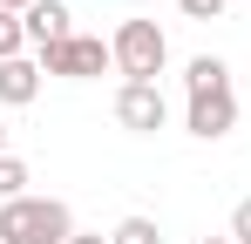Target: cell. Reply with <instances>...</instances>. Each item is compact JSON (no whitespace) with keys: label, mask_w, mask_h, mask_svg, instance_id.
<instances>
[{"label":"cell","mask_w":251,"mask_h":244,"mask_svg":"<svg viewBox=\"0 0 251 244\" xmlns=\"http://www.w3.org/2000/svg\"><path fill=\"white\" fill-rule=\"evenodd\" d=\"M109 54H116V75L123 81H156L163 61H170V34L156 21H123L109 34Z\"/></svg>","instance_id":"cell-2"},{"label":"cell","mask_w":251,"mask_h":244,"mask_svg":"<svg viewBox=\"0 0 251 244\" xmlns=\"http://www.w3.org/2000/svg\"><path fill=\"white\" fill-rule=\"evenodd\" d=\"M176 7H183V21H224L231 0H176Z\"/></svg>","instance_id":"cell-12"},{"label":"cell","mask_w":251,"mask_h":244,"mask_svg":"<svg viewBox=\"0 0 251 244\" xmlns=\"http://www.w3.org/2000/svg\"><path fill=\"white\" fill-rule=\"evenodd\" d=\"M116 122H123L129 136H156L170 122L163 88H156V81H123V88H116Z\"/></svg>","instance_id":"cell-4"},{"label":"cell","mask_w":251,"mask_h":244,"mask_svg":"<svg viewBox=\"0 0 251 244\" xmlns=\"http://www.w3.org/2000/svg\"><path fill=\"white\" fill-rule=\"evenodd\" d=\"M231 244H251V197L231 210Z\"/></svg>","instance_id":"cell-13"},{"label":"cell","mask_w":251,"mask_h":244,"mask_svg":"<svg viewBox=\"0 0 251 244\" xmlns=\"http://www.w3.org/2000/svg\"><path fill=\"white\" fill-rule=\"evenodd\" d=\"M183 129H190L197 143H224V136L238 129V95H231V88L190 95V109H183Z\"/></svg>","instance_id":"cell-5"},{"label":"cell","mask_w":251,"mask_h":244,"mask_svg":"<svg viewBox=\"0 0 251 244\" xmlns=\"http://www.w3.org/2000/svg\"><path fill=\"white\" fill-rule=\"evenodd\" d=\"M21 27H27V48L41 54V48H54V41L75 34V14H68V0H34V7L21 14Z\"/></svg>","instance_id":"cell-6"},{"label":"cell","mask_w":251,"mask_h":244,"mask_svg":"<svg viewBox=\"0 0 251 244\" xmlns=\"http://www.w3.org/2000/svg\"><path fill=\"white\" fill-rule=\"evenodd\" d=\"M204 244H231V238H204Z\"/></svg>","instance_id":"cell-17"},{"label":"cell","mask_w":251,"mask_h":244,"mask_svg":"<svg viewBox=\"0 0 251 244\" xmlns=\"http://www.w3.org/2000/svg\"><path fill=\"white\" fill-rule=\"evenodd\" d=\"M68 244H109V238H102V231H75Z\"/></svg>","instance_id":"cell-14"},{"label":"cell","mask_w":251,"mask_h":244,"mask_svg":"<svg viewBox=\"0 0 251 244\" xmlns=\"http://www.w3.org/2000/svg\"><path fill=\"white\" fill-rule=\"evenodd\" d=\"M0 7H7V14H27V7H34V0H0Z\"/></svg>","instance_id":"cell-15"},{"label":"cell","mask_w":251,"mask_h":244,"mask_svg":"<svg viewBox=\"0 0 251 244\" xmlns=\"http://www.w3.org/2000/svg\"><path fill=\"white\" fill-rule=\"evenodd\" d=\"M75 238V210L61 197H14L0 203V244H68Z\"/></svg>","instance_id":"cell-1"},{"label":"cell","mask_w":251,"mask_h":244,"mask_svg":"<svg viewBox=\"0 0 251 244\" xmlns=\"http://www.w3.org/2000/svg\"><path fill=\"white\" fill-rule=\"evenodd\" d=\"M0 156H7V116H0Z\"/></svg>","instance_id":"cell-16"},{"label":"cell","mask_w":251,"mask_h":244,"mask_svg":"<svg viewBox=\"0 0 251 244\" xmlns=\"http://www.w3.org/2000/svg\"><path fill=\"white\" fill-rule=\"evenodd\" d=\"M27 183H34V176H27V163H21V156H14V149H7V156H0V203L27 197Z\"/></svg>","instance_id":"cell-9"},{"label":"cell","mask_w":251,"mask_h":244,"mask_svg":"<svg viewBox=\"0 0 251 244\" xmlns=\"http://www.w3.org/2000/svg\"><path fill=\"white\" fill-rule=\"evenodd\" d=\"M109 244H163V231H156V217H123L109 231Z\"/></svg>","instance_id":"cell-10"},{"label":"cell","mask_w":251,"mask_h":244,"mask_svg":"<svg viewBox=\"0 0 251 244\" xmlns=\"http://www.w3.org/2000/svg\"><path fill=\"white\" fill-rule=\"evenodd\" d=\"M41 95V61L21 54V61H0V109H27Z\"/></svg>","instance_id":"cell-7"},{"label":"cell","mask_w":251,"mask_h":244,"mask_svg":"<svg viewBox=\"0 0 251 244\" xmlns=\"http://www.w3.org/2000/svg\"><path fill=\"white\" fill-rule=\"evenodd\" d=\"M21 54H27V27H21V14L0 7V61H21Z\"/></svg>","instance_id":"cell-11"},{"label":"cell","mask_w":251,"mask_h":244,"mask_svg":"<svg viewBox=\"0 0 251 244\" xmlns=\"http://www.w3.org/2000/svg\"><path fill=\"white\" fill-rule=\"evenodd\" d=\"M210 88H231V61L224 54H197L183 68V95H210Z\"/></svg>","instance_id":"cell-8"},{"label":"cell","mask_w":251,"mask_h":244,"mask_svg":"<svg viewBox=\"0 0 251 244\" xmlns=\"http://www.w3.org/2000/svg\"><path fill=\"white\" fill-rule=\"evenodd\" d=\"M34 61H41V75H61V81H95V75L116 68L109 41H102V34H82V27H75L68 41H54V48H41Z\"/></svg>","instance_id":"cell-3"}]
</instances>
